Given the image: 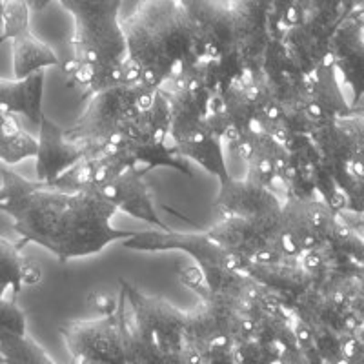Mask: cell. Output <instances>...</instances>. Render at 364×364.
<instances>
[{"mask_svg":"<svg viewBox=\"0 0 364 364\" xmlns=\"http://www.w3.org/2000/svg\"><path fill=\"white\" fill-rule=\"evenodd\" d=\"M0 211L13 219L22 248L33 242L68 262L95 255L136 233L113 226L117 210L93 191L42 186L8 166L0 170Z\"/></svg>","mask_w":364,"mask_h":364,"instance_id":"1","label":"cell"},{"mask_svg":"<svg viewBox=\"0 0 364 364\" xmlns=\"http://www.w3.org/2000/svg\"><path fill=\"white\" fill-rule=\"evenodd\" d=\"M128 48L124 82L175 90L199 70L197 33L182 0H148L122 21Z\"/></svg>","mask_w":364,"mask_h":364,"instance_id":"2","label":"cell"},{"mask_svg":"<svg viewBox=\"0 0 364 364\" xmlns=\"http://www.w3.org/2000/svg\"><path fill=\"white\" fill-rule=\"evenodd\" d=\"M75 21L73 55L63 66L68 86L84 99L124 82L128 48L119 0H60Z\"/></svg>","mask_w":364,"mask_h":364,"instance_id":"3","label":"cell"},{"mask_svg":"<svg viewBox=\"0 0 364 364\" xmlns=\"http://www.w3.org/2000/svg\"><path fill=\"white\" fill-rule=\"evenodd\" d=\"M159 91V90H157ZM157 91L142 84L122 82L90 97L86 112L71 128L68 139L79 142L86 155L102 146L120 148L142 115L155 104Z\"/></svg>","mask_w":364,"mask_h":364,"instance_id":"4","label":"cell"},{"mask_svg":"<svg viewBox=\"0 0 364 364\" xmlns=\"http://www.w3.org/2000/svg\"><path fill=\"white\" fill-rule=\"evenodd\" d=\"M37 182L42 186H55L66 173L86 159V149L79 142L68 139L64 128L55 124L42 113L38 120L37 139Z\"/></svg>","mask_w":364,"mask_h":364,"instance_id":"5","label":"cell"},{"mask_svg":"<svg viewBox=\"0 0 364 364\" xmlns=\"http://www.w3.org/2000/svg\"><path fill=\"white\" fill-rule=\"evenodd\" d=\"M44 99V71L31 75L26 80L0 79V113L24 115L38 126Z\"/></svg>","mask_w":364,"mask_h":364,"instance_id":"6","label":"cell"},{"mask_svg":"<svg viewBox=\"0 0 364 364\" xmlns=\"http://www.w3.org/2000/svg\"><path fill=\"white\" fill-rule=\"evenodd\" d=\"M42 281L41 266L26 261L18 242L0 237V301H18L26 284H38Z\"/></svg>","mask_w":364,"mask_h":364,"instance_id":"7","label":"cell"},{"mask_svg":"<svg viewBox=\"0 0 364 364\" xmlns=\"http://www.w3.org/2000/svg\"><path fill=\"white\" fill-rule=\"evenodd\" d=\"M13 48V73L15 80H26L48 66H63L55 51L31 33V28L18 29L8 38Z\"/></svg>","mask_w":364,"mask_h":364,"instance_id":"8","label":"cell"},{"mask_svg":"<svg viewBox=\"0 0 364 364\" xmlns=\"http://www.w3.org/2000/svg\"><path fill=\"white\" fill-rule=\"evenodd\" d=\"M37 155V139L29 135L17 115L0 113V161L15 166Z\"/></svg>","mask_w":364,"mask_h":364,"instance_id":"9","label":"cell"},{"mask_svg":"<svg viewBox=\"0 0 364 364\" xmlns=\"http://www.w3.org/2000/svg\"><path fill=\"white\" fill-rule=\"evenodd\" d=\"M2 364H55L44 348L26 336H0Z\"/></svg>","mask_w":364,"mask_h":364,"instance_id":"10","label":"cell"},{"mask_svg":"<svg viewBox=\"0 0 364 364\" xmlns=\"http://www.w3.org/2000/svg\"><path fill=\"white\" fill-rule=\"evenodd\" d=\"M119 297H112V295L104 294V291H95V294L90 295V304L91 308L100 315H109L117 310L119 306Z\"/></svg>","mask_w":364,"mask_h":364,"instance_id":"11","label":"cell"},{"mask_svg":"<svg viewBox=\"0 0 364 364\" xmlns=\"http://www.w3.org/2000/svg\"><path fill=\"white\" fill-rule=\"evenodd\" d=\"M2 15H4V2H0V26H2Z\"/></svg>","mask_w":364,"mask_h":364,"instance_id":"12","label":"cell"}]
</instances>
